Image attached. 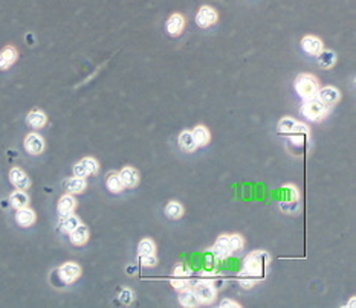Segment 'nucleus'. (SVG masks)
<instances>
[{"mask_svg": "<svg viewBox=\"0 0 356 308\" xmlns=\"http://www.w3.org/2000/svg\"><path fill=\"white\" fill-rule=\"evenodd\" d=\"M268 261H269L268 254H264V252H254V254H251L245 260L243 272H242V276H240V282L246 288L252 287V284L257 280L263 278L264 268H266V266H268Z\"/></svg>", "mask_w": 356, "mask_h": 308, "instance_id": "obj_1", "label": "nucleus"}, {"mask_svg": "<svg viewBox=\"0 0 356 308\" xmlns=\"http://www.w3.org/2000/svg\"><path fill=\"white\" fill-rule=\"evenodd\" d=\"M295 90L298 92V95L307 101V100H312L315 96H318V81L315 80V76L312 75H307V74H301L296 76V81H295Z\"/></svg>", "mask_w": 356, "mask_h": 308, "instance_id": "obj_2", "label": "nucleus"}, {"mask_svg": "<svg viewBox=\"0 0 356 308\" xmlns=\"http://www.w3.org/2000/svg\"><path fill=\"white\" fill-rule=\"evenodd\" d=\"M301 113L307 119H310L313 122H318V120L324 119L325 114H327V106H325L319 98L315 96L312 100L304 101V104L301 107Z\"/></svg>", "mask_w": 356, "mask_h": 308, "instance_id": "obj_3", "label": "nucleus"}, {"mask_svg": "<svg viewBox=\"0 0 356 308\" xmlns=\"http://www.w3.org/2000/svg\"><path fill=\"white\" fill-rule=\"evenodd\" d=\"M58 276L63 282L72 284L81 276V267L75 262H66L58 268Z\"/></svg>", "mask_w": 356, "mask_h": 308, "instance_id": "obj_4", "label": "nucleus"}, {"mask_svg": "<svg viewBox=\"0 0 356 308\" xmlns=\"http://www.w3.org/2000/svg\"><path fill=\"white\" fill-rule=\"evenodd\" d=\"M217 22V12L211 6H202L196 16V23L200 28H208Z\"/></svg>", "mask_w": 356, "mask_h": 308, "instance_id": "obj_5", "label": "nucleus"}, {"mask_svg": "<svg viewBox=\"0 0 356 308\" xmlns=\"http://www.w3.org/2000/svg\"><path fill=\"white\" fill-rule=\"evenodd\" d=\"M25 150L29 152V154H40L43 152L45 150V140L40 134L37 133H31V134H28L26 139H25Z\"/></svg>", "mask_w": 356, "mask_h": 308, "instance_id": "obj_6", "label": "nucleus"}, {"mask_svg": "<svg viewBox=\"0 0 356 308\" xmlns=\"http://www.w3.org/2000/svg\"><path fill=\"white\" fill-rule=\"evenodd\" d=\"M194 293L197 296V300L202 302V304H210L214 300V288L210 282H199L196 287H194Z\"/></svg>", "mask_w": 356, "mask_h": 308, "instance_id": "obj_7", "label": "nucleus"}, {"mask_svg": "<svg viewBox=\"0 0 356 308\" xmlns=\"http://www.w3.org/2000/svg\"><path fill=\"white\" fill-rule=\"evenodd\" d=\"M10 180H11V183L14 184V186L20 191L28 190L29 184H31V180H29L28 174L20 168H13L10 171Z\"/></svg>", "mask_w": 356, "mask_h": 308, "instance_id": "obj_8", "label": "nucleus"}, {"mask_svg": "<svg viewBox=\"0 0 356 308\" xmlns=\"http://www.w3.org/2000/svg\"><path fill=\"white\" fill-rule=\"evenodd\" d=\"M118 176H120L124 188H135L139 183V172H138V170H135L132 166L123 168L120 172H118Z\"/></svg>", "mask_w": 356, "mask_h": 308, "instance_id": "obj_9", "label": "nucleus"}, {"mask_svg": "<svg viewBox=\"0 0 356 308\" xmlns=\"http://www.w3.org/2000/svg\"><path fill=\"white\" fill-rule=\"evenodd\" d=\"M184 26H185V18L181 16V14H173L170 16V18L167 20V32L173 37L179 36L182 30H184Z\"/></svg>", "mask_w": 356, "mask_h": 308, "instance_id": "obj_10", "label": "nucleus"}, {"mask_svg": "<svg viewBox=\"0 0 356 308\" xmlns=\"http://www.w3.org/2000/svg\"><path fill=\"white\" fill-rule=\"evenodd\" d=\"M318 96L319 100L325 104V106H333L339 101L341 95H339V90L335 88V87H322L321 90H318Z\"/></svg>", "mask_w": 356, "mask_h": 308, "instance_id": "obj_11", "label": "nucleus"}, {"mask_svg": "<svg viewBox=\"0 0 356 308\" xmlns=\"http://www.w3.org/2000/svg\"><path fill=\"white\" fill-rule=\"evenodd\" d=\"M17 49L13 48V46H7L2 49V52H0V69L2 70H7L10 66H13L16 61H17Z\"/></svg>", "mask_w": 356, "mask_h": 308, "instance_id": "obj_12", "label": "nucleus"}, {"mask_svg": "<svg viewBox=\"0 0 356 308\" xmlns=\"http://www.w3.org/2000/svg\"><path fill=\"white\" fill-rule=\"evenodd\" d=\"M16 222L22 228H29L36 222V214H34L33 209H29L28 206L20 208V209H17V214H16Z\"/></svg>", "mask_w": 356, "mask_h": 308, "instance_id": "obj_13", "label": "nucleus"}, {"mask_svg": "<svg viewBox=\"0 0 356 308\" xmlns=\"http://www.w3.org/2000/svg\"><path fill=\"white\" fill-rule=\"evenodd\" d=\"M301 48L309 55H318L322 50V42L315 36H306L301 40Z\"/></svg>", "mask_w": 356, "mask_h": 308, "instance_id": "obj_14", "label": "nucleus"}, {"mask_svg": "<svg viewBox=\"0 0 356 308\" xmlns=\"http://www.w3.org/2000/svg\"><path fill=\"white\" fill-rule=\"evenodd\" d=\"M75 208H77V200L74 198L72 194H66L58 200L57 209H58V214H60L62 217H66V215L72 214L75 210Z\"/></svg>", "mask_w": 356, "mask_h": 308, "instance_id": "obj_15", "label": "nucleus"}, {"mask_svg": "<svg viewBox=\"0 0 356 308\" xmlns=\"http://www.w3.org/2000/svg\"><path fill=\"white\" fill-rule=\"evenodd\" d=\"M69 238H71V242L75 244V246H83V244H86L87 240H89V229H87V226L80 224L78 228H75V229L69 234Z\"/></svg>", "mask_w": 356, "mask_h": 308, "instance_id": "obj_16", "label": "nucleus"}, {"mask_svg": "<svg viewBox=\"0 0 356 308\" xmlns=\"http://www.w3.org/2000/svg\"><path fill=\"white\" fill-rule=\"evenodd\" d=\"M46 120H48L46 114H45L43 112H40V110H33L31 113L28 114V118H26L28 126L33 127V128H42V127H45V126H46Z\"/></svg>", "mask_w": 356, "mask_h": 308, "instance_id": "obj_17", "label": "nucleus"}, {"mask_svg": "<svg viewBox=\"0 0 356 308\" xmlns=\"http://www.w3.org/2000/svg\"><path fill=\"white\" fill-rule=\"evenodd\" d=\"M316 56H318L319 66L324 68V69H330V68H333L335 63H336V54H335L333 50H324V49H322Z\"/></svg>", "mask_w": 356, "mask_h": 308, "instance_id": "obj_18", "label": "nucleus"}, {"mask_svg": "<svg viewBox=\"0 0 356 308\" xmlns=\"http://www.w3.org/2000/svg\"><path fill=\"white\" fill-rule=\"evenodd\" d=\"M10 204L13 206V208H16V209H20V208H26L28 206V203H29V197L26 196V192L25 191H20V190H17L16 192H13L11 196H10Z\"/></svg>", "mask_w": 356, "mask_h": 308, "instance_id": "obj_19", "label": "nucleus"}, {"mask_svg": "<svg viewBox=\"0 0 356 308\" xmlns=\"http://www.w3.org/2000/svg\"><path fill=\"white\" fill-rule=\"evenodd\" d=\"M191 134H193V139H194L197 146H203V145H206V144L210 142V132L206 130L205 127H202V126L196 127L191 132Z\"/></svg>", "mask_w": 356, "mask_h": 308, "instance_id": "obj_20", "label": "nucleus"}, {"mask_svg": "<svg viewBox=\"0 0 356 308\" xmlns=\"http://www.w3.org/2000/svg\"><path fill=\"white\" fill-rule=\"evenodd\" d=\"M66 190L71 192V194H80L86 190V180L81 178V177H72L66 182Z\"/></svg>", "mask_w": 356, "mask_h": 308, "instance_id": "obj_21", "label": "nucleus"}, {"mask_svg": "<svg viewBox=\"0 0 356 308\" xmlns=\"http://www.w3.org/2000/svg\"><path fill=\"white\" fill-rule=\"evenodd\" d=\"M182 214H184V208H182L181 203L170 202L165 206V215H167L168 218H171V220H179L182 217Z\"/></svg>", "mask_w": 356, "mask_h": 308, "instance_id": "obj_22", "label": "nucleus"}, {"mask_svg": "<svg viewBox=\"0 0 356 308\" xmlns=\"http://www.w3.org/2000/svg\"><path fill=\"white\" fill-rule=\"evenodd\" d=\"M179 146L184 150V151H187V152H191V151H194L196 150V142H194V139H193V134H191V132H182L181 134H179Z\"/></svg>", "mask_w": 356, "mask_h": 308, "instance_id": "obj_23", "label": "nucleus"}, {"mask_svg": "<svg viewBox=\"0 0 356 308\" xmlns=\"http://www.w3.org/2000/svg\"><path fill=\"white\" fill-rule=\"evenodd\" d=\"M106 186L110 192H121L123 191V183H121V178L116 172H110L106 178Z\"/></svg>", "mask_w": 356, "mask_h": 308, "instance_id": "obj_24", "label": "nucleus"}, {"mask_svg": "<svg viewBox=\"0 0 356 308\" xmlns=\"http://www.w3.org/2000/svg\"><path fill=\"white\" fill-rule=\"evenodd\" d=\"M179 302L184 306H196L199 304L194 290H188V288H185L179 293Z\"/></svg>", "mask_w": 356, "mask_h": 308, "instance_id": "obj_25", "label": "nucleus"}, {"mask_svg": "<svg viewBox=\"0 0 356 308\" xmlns=\"http://www.w3.org/2000/svg\"><path fill=\"white\" fill-rule=\"evenodd\" d=\"M62 218H63L62 223H60L62 230H65V232H68V234H71L75 228H78V226L81 224L80 218L77 217V215H72V214L66 215V217H62Z\"/></svg>", "mask_w": 356, "mask_h": 308, "instance_id": "obj_26", "label": "nucleus"}, {"mask_svg": "<svg viewBox=\"0 0 356 308\" xmlns=\"http://www.w3.org/2000/svg\"><path fill=\"white\" fill-rule=\"evenodd\" d=\"M213 250H214V254H216L219 258H223V256L229 255L231 252H229V246H228V236H220V238L216 241Z\"/></svg>", "mask_w": 356, "mask_h": 308, "instance_id": "obj_27", "label": "nucleus"}, {"mask_svg": "<svg viewBox=\"0 0 356 308\" xmlns=\"http://www.w3.org/2000/svg\"><path fill=\"white\" fill-rule=\"evenodd\" d=\"M295 126H296V120H293L292 118H283L278 122L277 128H278V133H281V134H292Z\"/></svg>", "mask_w": 356, "mask_h": 308, "instance_id": "obj_28", "label": "nucleus"}, {"mask_svg": "<svg viewBox=\"0 0 356 308\" xmlns=\"http://www.w3.org/2000/svg\"><path fill=\"white\" fill-rule=\"evenodd\" d=\"M155 242L152 240H142L138 246L139 255H155Z\"/></svg>", "mask_w": 356, "mask_h": 308, "instance_id": "obj_29", "label": "nucleus"}, {"mask_svg": "<svg viewBox=\"0 0 356 308\" xmlns=\"http://www.w3.org/2000/svg\"><path fill=\"white\" fill-rule=\"evenodd\" d=\"M81 162V165L84 166V170L87 171V174L89 176H92V174H97L98 172V170H100V165H98V162L94 159V158H84L83 160H80Z\"/></svg>", "mask_w": 356, "mask_h": 308, "instance_id": "obj_30", "label": "nucleus"}, {"mask_svg": "<svg viewBox=\"0 0 356 308\" xmlns=\"http://www.w3.org/2000/svg\"><path fill=\"white\" fill-rule=\"evenodd\" d=\"M228 246H229V252L242 250V248H243V238L240 235L228 236Z\"/></svg>", "mask_w": 356, "mask_h": 308, "instance_id": "obj_31", "label": "nucleus"}, {"mask_svg": "<svg viewBox=\"0 0 356 308\" xmlns=\"http://www.w3.org/2000/svg\"><path fill=\"white\" fill-rule=\"evenodd\" d=\"M280 209L286 214H296L300 210V203L296 200H290V202H281L280 203Z\"/></svg>", "mask_w": 356, "mask_h": 308, "instance_id": "obj_32", "label": "nucleus"}, {"mask_svg": "<svg viewBox=\"0 0 356 308\" xmlns=\"http://www.w3.org/2000/svg\"><path fill=\"white\" fill-rule=\"evenodd\" d=\"M141 266L144 267H153L156 266V256L155 255H139Z\"/></svg>", "mask_w": 356, "mask_h": 308, "instance_id": "obj_33", "label": "nucleus"}, {"mask_svg": "<svg viewBox=\"0 0 356 308\" xmlns=\"http://www.w3.org/2000/svg\"><path fill=\"white\" fill-rule=\"evenodd\" d=\"M120 300H121L124 305L132 304V300H133V293H132V290H129V288H123L121 293H120Z\"/></svg>", "mask_w": 356, "mask_h": 308, "instance_id": "obj_34", "label": "nucleus"}, {"mask_svg": "<svg viewBox=\"0 0 356 308\" xmlns=\"http://www.w3.org/2000/svg\"><path fill=\"white\" fill-rule=\"evenodd\" d=\"M170 282H171V286H173L176 290H179V292H182V290L187 288V281L182 280V278H179V276H176V278H173Z\"/></svg>", "mask_w": 356, "mask_h": 308, "instance_id": "obj_35", "label": "nucleus"}, {"mask_svg": "<svg viewBox=\"0 0 356 308\" xmlns=\"http://www.w3.org/2000/svg\"><path fill=\"white\" fill-rule=\"evenodd\" d=\"M74 176H75V177H81V178H84V177L89 176L87 171L84 170V166L81 165V162H78V164L74 166Z\"/></svg>", "mask_w": 356, "mask_h": 308, "instance_id": "obj_36", "label": "nucleus"}, {"mask_svg": "<svg viewBox=\"0 0 356 308\" xmlns=\"http://www.w3.org/2000/svg\"><path fill=\"white\" fill-rule=\"evenodd\" d=\"M191 272L184 266V264H181V266H177L176 268H174V274L176 276H179V278H185V276H188Z\"/></svg>", "mask_w": 356, "mask_h": 308, "instance_id": "obj_37", "label": "nucleus"}, {"mask_svg": "<svg viewBox=\"0 0 356 308\" xmlns=\"http://www.w3.org/2000/svg\"><path fill=\"white\" fill-rule=\"evenodd\" d=\"M220 306H240L237 302H231V300H222Z\"/></svg>", "mask_w": 356, "mask_h": 308, "instance_id": "obj_38", "label": "nucleus"}]
</instances>
